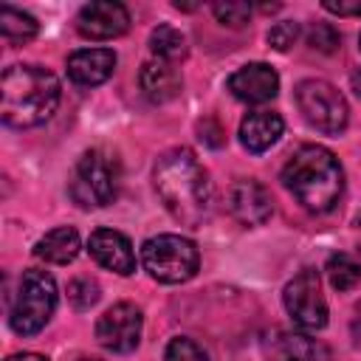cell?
Segmentation results:
<instances>
[{"label": "cell", "mask_w": 361, "mask_h": 361, "mask_svg": "<svg viewBox=\"0 0 361 361\" xmlns=\"http://www.w3.org/2000/svg\"><path fill=\"white\" fill-rule=\"evenodd\" d=\"M138 85H141V90H144V96L149 102L166 104L180 93V73L166 59H149V62L141 65Z\"/></svg>", "instance_id": "9a60e30c"}, {"label": "cell", "mask_w": 361, "mask_h": 361, "mask_svg": "<svg viewBox=\"0 0 361 361\" xmlns=\"http://www.w3.org/2000/svg\"><path fill=\"white\" fill-rule=\"evenodd\" d=\"M6 361H48V358H42V355H37V353H14V355H8Z\"/></svg>", "instance_id": "f1b7e54d"}, {"label": "cell", "mask_w": 361, "mask_h": 361, "mask_svg": "<svg viewBox=\"0 0 361 361\" xmlns=\"http://www.w3.org/2000/svg\"><path fill=\"white\" fill-rule=\"evenodd\" d=\"M96 341L110 353H133L141 341V310L130 302L107 307L96 322Z\"/></svg>", "instance_id": "9c48e42d"}, {"label": "cell", "mask_w": 361, "mask_h": 361, "mask_svg": "<svg viewBox=\"0 0 361 361\" xmlns=\"http://www.w3.org/2000/svg\"><path fill=\"white\" fill-rule=\"evenodd\" d=\"M37 20L14 6H0V34L11 42H28L31 37H37Z\"/></svg>", "instance_id": "d6986e66"}, {"label": "cell", "mask_w": 361, "mask_h": 361, "mask_svg": "<svg viewBox=\"0 0 361 361\" xmlns=\"http://www.w3.org/2000/svg\"><path fill=\"white\" fill-rule=\"evenodd\" d=\"M87 251L90 257L107 268V271H116L121 276H130L135 271V254H133V245L130 240L116 231V228H96L87 240Z\"/></svg>", "instance_id": "4fadbf2b"}, {"label": "cell", "mask_w": 361, "mask_h": 361, "mask_svg": "<svg viewBox=\"0 0 361 361\" xmlns=\"http://www.w3.org/2000/svg\"><path fill=\"white\" fill-rule=\"evenodd\" d=\"M113 68H116V54L110 48H82L68 56V76L85 87H93L110 79Z\"/></svg>", "instance_id": "5bb4252c"}, {"label": "cell", "mask_w": 361, "mask_h": 361, "mask_svg": "<svg viewBox=\"0 0 361 361\" xmlns=\"http://www.w3.org/2000/svg\"><path fill=\"white\" fill-rule=\"evenodd\" d=\"M59 79L39 65H11L0 79V116L8 127L45 124L59 107Z\"/></svg>", "instance_id": "7a4b0ae2"}, {"label": "cell", "mask_w": 361, "mask_h": 361, "mask_svg": "<svg viewBox=\"0 0 361 361\" xmlns=\"http://www.w3.org/2000/svg\"><path fill=\"white\" fill-rule=\"evenodd\" d=\"M358 42H361V39H358Z\"/></svg>", "instance_id": "1f68e13d"}, {"label": "cell", "mask_w": 361, "mask_h": 361, "mask_svg": "<svg viewBox=\"0 0 361 361\" xmlns=\"http://www.w3.org/2000/svg\"><path fill=\"white\" fill-rule=\"evenodd\" d=\"M296 104L305 116V121L327 135H336L347 127V102L344 96L330 85V82H322V79H305L296 85Z\"/></svg>", "instance_id": "52a82bcc"}, {"label": "cell", "mask_w": 361, "mask_h": 361, "mask_svg": "<svg viewBox=\"0 0 361 361\" xmlns=\"http://www.w3.org/2000/svg\"><path fill=\"white\" fill-rule=\"evenodd\" d=\"M228 90L234 99L240 102H248V104H262V102H271L279 90V76L271 65L265 62H251V65H243L240 71H234L228 76Z\"/></svg>", "instance_id": "8fae6325"}, {"label": "cell", "mask_w": 361, "mask_h": 361, "mask_svg": "<svg viewBox=\"0 0 361 361\" xmlns=\"http://www.w3.org/2000/svg\"><path fill=\"white\" fill-rule=\"evenodd\" d=\"M212 11H214V17H217L223 25H228V28H243V25L248 23V17H251V6H248V3H240V0L214 3Z\"/></svg>", "instance_id": "603a6c76"}, {"label": "cell", "mask_w": 361, "mask_h": 361, "mask_svg": "<svg viewBox=\"0 0 361 361\" xmlns=\"http://www.w3.org/2000/svg\"><path fill=\"white\" fill-rule=\"evenodd\" d=\"M282 130H285V121L279 113L254 110L240 121V141L248 152H265L279 141Z\"/></svg>", "instance_id": "2e32d148"}, {"label": "cell", "mask_w": 361, "mask_h": 361, "mask_svg": "<svg viewBox=\"0 0 361 361\" xmlns=\"http://www.w3.org/2000/svg\"><path fill=\"white\" fill-rule=\"evenodd\" d=\"M85 361H99V358H85Z\"/></svg>", "instance_id": "4dcf8cb0"}, {"label": "cell", "mask_w": 361, "mask_h": 361, "mask_svg": "<svg viewBox=\"0 0 361 361\" xmlns=\"http://www.w3.org/2000/svg\"><path fill=\"white\" fill-rule=\"evenodd\" d=\"M322 6L338 17H361V0H324Z\"/></svg>", "instance_id": "4316f807"}, {"label": "cell", "mask_w": 361, "mask_h": 361, "mask_svg": "<svg viewBox=\"0 0 361 361\" xmlns=\"http://www.w3.org/2000/svg\"><path fill=\"white\" fill-rule=\"evenodd\" d=\"M155 192L183 226H200L212 214V183L192 149H166L155 164Z\"/></svg>", "instance_id": "6da1fadb"}, {"label": "cell", "mask_w": 361, "mask_h": 361, "mask_svg": "<svg viewBox=\"0 0 361 361\" xmlns=\"http://www.w3.org/2000/svg\"><path fill=\"white\" fill-rule=\"evenodd\" d=\"M34 254H37L39 259H45V262L68 265V262L79 254V234H76V228H71V226H59V228L48 231L45 237L37 240Z\"/></svg>", "instance_id": "e0dca14e"}, {"label": "cell", "mask_w": 361, "mask_h": 361, "mask_svg": "<svg viewBox=\"0 0 361 361\" xmlns=\"http://www.w3.org/2000/svg\"><path fill=\"white\" fill-rule=\"evenodd\" d=\"M164 361H209V355L192 338H172L166 344Z\"/></svg>", "instance_id": "d4e9b609"}, {"label": "cell", "mask_w": 361, "mask_h": 361, "mask_svg": "<svg viewBox=\"0 0 361 361\" xmlns=\"http://www.w3.org/2000/svg\"><path fill=\"white\" fill-rule=\"evenodd\" d=\"M54 307H56L54 276L39 268H28L20 276L17 296H14V305L8 313V324L20 336H34L48 324V319L54 316Z\"/></svg>", "instance_id": "277c9868"}, {"label": "cell", "mask_w": 361, "mask_h": 361, "mask_svg": "<svg viewBox=\"0 0 361 361\" xmlns=\"http://www.w3.org/2000/svg\"><path fill=\"white\" fill-rule=\"evenodd\" d=\"M350 82H353V90H355V93L361 96V68H358V71H355V73L350 76Z\"/></svg>", "instance_id": "f546056e"}, {"label": "cell", "mask_w": 361, "mask_h": 361, "mask_svg": "<svg viewBox=\"0 0 361 361\" xmlns=\"http://www.w3.org/2000/svg\"><path fill=\"white\" fill-rule=\"evenodd\" d=\"M220 135H223V130H220V127H217L212 118L200 124V138H203L209 147H220V144H223V138H220Z\"/></svg>", "instance_id": "83f0119b"}, {"label": "cell", "mask_w": 361, "mask_h": 361, "mask_svg": "<svg viewBox=\"0 0 361 361\" xmlns=\"http://www.w3.org/2000/svg\"><path fill=\"white\" fill-rule=\"evenodd\" d=\"M296 39H299V23L293 20H282L268 31V45L276 51H288Z\"/></svg>", "instance_id": "484cf974"}, {"label": "cell", "mask_w": 361, "mask_h": 361, "mask_svg": "<svg viewBox=\"0 0 361 361\" xmlns=\"http://www.w3.org/2000/svg\"><path fill=\"white\" fill-rule=\"evenodd\" d=\"M76 28L82 37H90V39H113L130 28V11L121 3L96 0L79 8Z\"/></svg>", "instance_id": "30bf717a"}, {"label": "cell", "mask_w": 361, "mask_h": 361, "mask_svg": "<svg viewBox=\"0 0 361 361\" xmlns=\"http://www.w3.org/2000/svg\"><path fill=\"white\" fill-rule=\"evenodd\" d=\"M228 212L243 226H262L271 217L274 203H271V195L262 183L243 178V180H234L228 189Z\"/></svg>", "instance_id": "7c38bea8"}, {"label": "cell", "mask_w": 361, "mask_h": 361, "mask_svg": "<svg viewBox=\"0 0 361 361\" xmlns=\"http://www.w3.org/2000/svg\"><path fill=\"white\" fill-rule=\"evenodd\" d=\"M327 279L336 290H353L361 282V262L353 259L350 254H333L324 265Z\"/></svg>", "instance_id": "44dd1931"}, {"label": "cell", "mask_w": 361, "mask_h": 361, "mask_svg": "<svg viewBox=\"0 0 361 361\" xmlns=\"http://www.w3.org/2000/svg\"><path fill=\"white\" fill-rule=\"evenodd\" d=\"M282 183L307 212H330L344 189V172L327 147L302 144L282 166Z\"/></svg>", "instance_id": "3957f363"}, {"label": "cell", "mask_w": 361, "mask_h": 361, "mask_svg": "<svg viewBox=\"0 0 361 361\" xmlns=\"http://www.w3.org/2000/svg\"><path fill=\"white\" fill-rule=\"evenodd\" d=\"M149 48H152V54H158V59L175 62V59H183L186 56V37L178 28L161 23L149 34Z\"/></svg>", "instance_id": "ffe728a7"}, {"label": "cell", "mask_w": 361, "mask_h": 361, "mask_svg": "<svg viewBox=\"0 0 361 361\" xmlns=\"http://www.w3.org/2000/svg\"><path fill=\"white\" fill-rule=\"evenodd\" d=\"M141 262L152 279L164 285H178L197 274L200 254L197 245L180 234H158L141 245Z\"/></svg>", "instance_id": "5b68a950"}, {"label": "cell", "mask_w": 361, "mask_h": 361, "mask_svg": "<svg viewBox=\"0 0 361 361\" xmlns=\"http://www.w3.org/2000/svg\"><path fill=\"white\" fill-rule=\"evenodd\" d=\"M68 302H71L76 310L93 307V305L99 302V285H96V279H90V276L73 279V282L68 285Z\"/></svg>", "instance_id": "7402d4cb"}, {"label": "cell", "mask_w": 361, "mask_h": 361, "mask_svg": "<svg viewBox=\"0 0 361 361\" xmlns=\"http://www.w3.org/2000/svg\"><path fill=\"white\" fill-rule=\"evenodd\" d=\"M285 310L290 313L293 324L302 330H322L327 324V302L322 293L319 274L313 268L299 271L288 285H285Z\"/></svg>", "instance_id": "ba28073f"}, {"label": "cell", "mask_w": 361, "mask_h": 361, "mask_svg": "<svg viewBox=\"0 0 361 361\" xmlns=\"http://www.w3.org/2000/svg\"><path fill=\"white\" fill-rule=\"evenodd\" d=\"M307 45L322 54H333L338 48V31L330 23H313L307 31Z\"/></svg>", "instance_id": "cb8c5ba5"}, {"label": "cell", "mask_w": 361, "mask_h": 361, "mask_svg": "<svg viewBox=\"0 0 361 361\" xmlns=\"http://www.w3.org/2000/svg\"><path fill=\"white\" fill-rule=\"evenodd\" d=\"M68 192L73 197V203H79L82 209H102L107 203H113L116 197V169L110 164V158L99 149L85 152L68 180Z\"/></svg>", "instance_id": "8992f818"}, {"label": "cell", "mask_w": 361, "mask_h": 361, "mask_svg": "<svg viewBox=\"0 0 361 361\" xmlns=\"http://www.w3.org/2000/svg\"><path fill=\"white\" fill-rule=\"evenodd\" d=\"M319 355H324V350L299 333H279L268 344V361H319Z\"/></svg>", "instance_id": "ac0fdd59"}]
</instances>
